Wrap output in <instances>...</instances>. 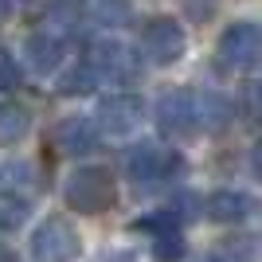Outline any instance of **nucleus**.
Wrapping results in <instances>:
<instances>
[{
  "mask_svg": "<svg viewBox=\"0 0 262 262\" xmlns=\"http://www.w3.org/2000/svg\"><path fill=\"white\" fill-rule=\"evenodd\" d=\"M204 211H208L211 223H239L251 211V200L243 196V192H235V188H219V192H211L204 200Z\"/></svg>",
  "mask_w": 262,
  "mask_h": 262,
  "instance_id": "10",
  "label": "nucleus"
},
{
  "mask_svg": "<svg viewBox=\"0 0 262 262\" xmlns=\"http://www.w3.org/2000/svg\"><path fill=\"white\" fill-rule=\"evenodd\" d=\"M262 59V32L258 24H231L219 35V63H227L231 71H254Z\"/></svg>",
  "mask_w": 262,
  "mask_h": 262,
  "instance_id": "4",
  "label": "nucleus"
},
{
  "mask_svg": "<svg viewBox=\"0 0 262 262\" xmlns=\"http://www.w3.org/2000/svg\"><path fill=\"white\" fill-rule=\"evenodd\" d=\"M28 125H32V114L16 102L0 106V145H16L28 137Z\"/></svg>",
  "mask_w": 262,
  "mask_h": 262,
  "instance_id": "14",
  "label": "nucleus"
},
{
  "mask_svg": "<svg viewBox=\"0 0 262 262\" xmlns=\"http://www.w3.org/2000/svg\"><path fill=\"white\" fill-rule=\"evenodd\" d=\"M114 196H118V188H114V176L98 164H90V168H75L71 180L63 188V200L67 208L78 211V215H102V211L114 208Z\"/></svg>",
  "mask_w": 262,
  "mask_h": 262,
  "instance_id": "1",
  "label": "nucleus"
},
{
  "mask_svg": "<svg viewBox=\"0 0 262 262\" xmlns=\"http://www.w3.org/2000/svg\"><path fill=\"white\" fill-rule=\"evenodd\" d=\"M32 251L39 262H75L82 254V239L67 219H43L32 235Z\"/></svg>",
  "mask_w": 262,
  "mask_h": 262,
  "instance_id": "2",
  "label": "nucleus"
},
{
  "mask_svg": "<svg viewBox=\"0 0 262 262\" xmlns=\"http://www.w3.org/2000/svg\"><path fill=\"white\" fill-rule=\"evenodd\" d=\"M55 145L67 157H82L98 145V125H90L86 118H63L55 125Z\"/></svg>",
  "mask_w": 262,
  "mask_h": 262,
  "instance_id": "9",
  "label": "nucleus"
},
{
  "mask_svg": "<svg viewBox=\"0 0 262 262\" xmlns=\"http://www.w3.org/2000/svg\"><path fill=\"white\" fill-rule=\"evenodd\" d=\"M12 8H16V0H0V20H8Z\"/></svg>",
  "mask_w": 262,
  "mask_h": 262,
  "instance_id": "21",
  "label": "nucleus"
},
{
  "mask_svg": "<svg viewBox=\"0 0 262 262\" xmlns=\"http://www.w3.org/2000/svg\"><path fill=\"white\" fill-rule=\"evenodd\" d=\"M153 254H157V262H180V258H184V239H180V231H164V235H157Z\"/></svg>",
  "mask_w": 262,
  "mask_h": 262,
  "instance_id": "16",
  "label": "nucleus"
},
{
  "mask_svg": "<svg viewBox=\"0 0 262 262\" xmlns=\"http://www.w3.org/2000/svg\"><path fill=\"white\" fill-rule=\"evenodd\" d=\"M141 51L149 63L168 67L184 55V28L172 20V16H153V20L141 24Z\"/></svg>",
  "mask_w": 262,
  "mask_h": 262,
  "instance_id": "3",
  "label": "nucleus"
},
{
  "mask_svg": "<svg viewBox=\"0 0 262 262\" xmlns=\"http://www.w3.org/2000/svg\"><path fill=\"white\" fill-rule=\"evenodd\" d=\"M86 67L94 75L114 78V82H129V78L137 75V55H133L125 43H118V39H102V43H94Z\"/></svg>",
  "mask_w": 262,
  "mask_h": 262,
  "instance_id": "6",
  "label": "nucleus"
},
{
  "mask_svg": "<svg viewBox=\"0 0 262 262\" xmlns=\"http://www.w3.org/2000/svg\"><path fill=\"white\" fill-rule=\"evenodd\" d=\"M0 262H20V258H16V251H8V247H0Z\"/></svg>",
  "mask_w": 262,
  "mask_h": 262,
  "instance_id": "22",
  "label": "nucleus"
},
{
  "mask_svg": "<svg viewBox=\"0 0 262 262\" xmlns=\"http://www.w3.org/2000/svg\"><path fill=\"white\" fill-rule=\"evenodd\" d=\"M243 110H247V121H258V86H254V82H247V86H243Z\"/></svg>",
  "mask_w": 262,
  "mask_h": 262,
  "instance_id": "20",
  "label": "nucleus"
},
{
  "mask_svg": "<svg viewBox=\"0 0 262 262\" xmlns=\"http://www.w3.org/2000/svg\"><path fill=\"white\" fill-rule=\"evenodd\" d=\"M94 86H98V75H94V71H90L86 63H75L71 71H63V75H59V82H55V90H59L63 98L94 94Z\"/></svg>",
  "mask_w": 262,
  "mask_h": 262,
  "instance_id": "15",
  "label": "nucleus"
},
{
  "mask_svg": "<svg viewBox=\"0 0 262 262\" xmlns=\"http://www.w3.org/2000/svg\"><path fill=\"white\" fill-rule=\"evenodd\" d=\"M16 86H20V63L12 51L0 47V90H16Z\"/></svg>",
  "mask_w": 262,
  "mask_h": 262,
  "instance_id": "18",
  "label": "nucleus"
},
{
  "mask_svg": "<svg viewBox=\"0 0 262 262\" xmlns=\"http://www.w3.org/2000/svg\"><path fill=\"white\" fill-rule=\"evenodd\" d=\"M94 16H98L102 24H110V28H118V24L129 20V4H125V0H98V4H94Z\"/></svg>",
  "mask_w": 262,
  "mask_h": 262,
  "instance_id": "17",
  "label": "nucleus"
},
{
  "mask_svg": "<svg viewBox=\"0 0 262 262\" xmlns=\"http://www.w3.org/2000/svg\"><path fill=\"white\" fill-rule=\"evenodd\" d=\"M98 121H102L106 133L125 137V133H133L137 121H141V102L133 98V94H110V98L98 102Z\"/></svg>",
  "mask_w": 262,
  "mask_h": 262,
  "instance_id": "7",
  "label": "nucleus"
},
{
  "mask_svg": "<svg viewBox=\"0 0 262 262\" xmlns=\"http://www.w3.org/2000/svg\"><path fill=\"white\" fill-rule=\"evenodd\" d=\"M0 188L8 192V196H32L35 192V172L28 161H4L0 164Z\"/></svg>",
  "mask_w": 262,
  "mask_h": 262,
  "instance_id": "13",
  "label": "nucleus"
},
{
  "mask_svg": "<svg viewBox=\"0 0 262 262\" xmlns=\"http://www.w3.org/2000/svg\"><path fill=\"white\" fill-rule=\"evenodd\" d=\"M24 63L32 67V71H39V75H47V71H55V67L63 63V39L59 35H32L28 43H24Z\"/></svg>",
  "mask_w": 262,
  "mask_h": 262,
  "instance_id": "11",
  "label": "nucleus"
},
{
  "mask_svg": "<svg viewBox=\"0 0 262 262\" xmlns=\"http://www.w3.org/2000/svg\"><path fill=\"white\" fill-rule=\"evenodd\" d=\"M192 114H196V129L204 133H223L235 121V102L227 94H215V90H204V94H192Z\"/></svg>",
  "mask_w": 262,
  "mask_h": 262,
  "instance_id": "8",
  "label": "nucleus"
},
{
  "mask_svg": "<svg viewBox=\"0 0 262 262\" xmlns=\"http://www.w3.org/2000/svg\"><path fill=\"white\" fill-rule=\"evenodd\" d=\"M125 168H129V176H133V180H145V184H149V180H157V176H164V172H168V168H172V161H168V157H164L161 149H157V145L141 141V145H137V149L129 153Z\"/></svg>",
  "mask_w": 262,
  "mask_h": 262,
  "instance_id": "12",
  "label": "nucleus"
},
{
  "mask_svg": "<svg viewBox=\"0 0 262 262\" xmlns=\"http://www.w3.org/2000/svg\"><path fill=\"white\" fill-rule=\"evenodd\" d=\"M157 125L172 137H192L196 133V114H192V90H164L157 102Z\"/></svg>",
  "mask_w": 262,
  "mask_h": 262,
  "instance_id": "5",
  "label": "nucleus"
},
{
  "mask_svg": "<svg viewBox=\"0 0 262 262\" xmlns=\"http://www.w3.org/2000/svg\"><path fill=\"white\" fill-rule=\"evenodd\" d=\"M137 227L149 231V235H164V231H176V219L172 215H145Z\"/></svg>",
  "mask_w": 262,
  "mask_h": 262,
  "instance_id": "19",
  "label": "nucleus"
}]
</instances>
